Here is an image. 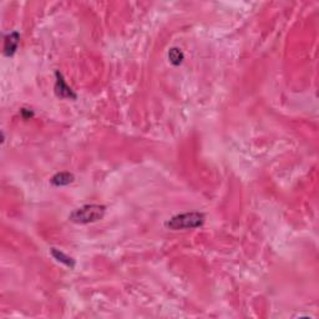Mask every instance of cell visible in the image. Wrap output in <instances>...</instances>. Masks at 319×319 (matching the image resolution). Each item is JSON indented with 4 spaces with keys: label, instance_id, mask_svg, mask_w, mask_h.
Listing matches in <instances>:
<instances>
[{
    "label": "cell",
    "instance_id": "cell-1",
    "mask_svg": "<svg viewBox=\"0 0 319 319\" xmlns=\"http://www.w3.org/2000/svg\"><path fill=\"white\" fill-rule=\"evenodd\" d=\"M105 206L102 205H85L75 209L70 215V221L79 225H86L101 220L105 215Z\"/></svg>",
    "mask_w": 319,
    "mask_h": 319
},
{
    "label": "cell",
    "instance_id": "cell-2",
    "mask_svg": "<svg viewBox=\"0 0 319 319\" xmlns=\"http://www.w3.org/2000/svg\"><path fill=\"white\" fill-rule=\"evenodd\" d=\"M205 215L200 212H187V213H181V215L174 216V217L166 222L170 229L179 231V229H191L197 228L200 226L204 225Z\"/></svg>",
    "mask_w": 319,
    "mask_h": 319
},
{
    "label": "cell",
    "instance_id": "cell-3",
    "mask_svg": "<svg viewBox=\"0 0 319 319\" xmlns=\"http://www.w3.org/2000/svg\"><path fill=\"white\" fill-rule=\"evenodd\" d=\"M55 92L59 97H63V99H76V95L74 94V91L65 83L63 75L59 71H56Z\"/></svg>",
    "mask_w": 319,
    "mask_h": 319
},
{
    "label": "cell",
    "instance_id": "cell-4",
    "mask_svg": "<svg viewBox=\"0 0 319 319\" xmlns=\"http://www.w3.org/2000/svg\"><path fill=\"white\" fill-rule=\"evenodd\" d=\"M19 40L20 35L17 31L5 36V39H4V54H5L6 56L14 55L18 49V45H19Z\"/></svg>",
    "mask_w": 319,
    "mask_h": 319
},
{
    "label": "cell",
    "instance_id": "cell-5",
    "mask_svg": "<svg viewBox=\"0 0 319 319\" xmlns=\"http://www.w3.org/2000/svg\"><path fill=\"white\" fill-rule=\"evenodd\" d=\"M74 181V176L69 172H60V174H56L55 176L51 179V183L56 187H63V186H68L71 182Z\"/></svg>",
    "mask_w": 319,
    "mask_h": 319
},
{
    "label": "cell",
    "instance_id": "cell-6",
    "mask_svg": "<svg viewBox=\"0 0 319 319\" xmlns=\"http://www.w3.org/2000/svg\"><path fill=\"white\" fill-rule=\"evenodd\" d=\"M51 254H52V257L56 259V261L60 262V263H63V264H65V266H68V267L72 268L75 266V262L71 257L66 256L65 253H63L61 251L56 250V248H51Z\"/></svg>",
    "mask_w": 319,
    "mask_h": 319
},
{
    "label": "cell",
    "instance_id": "cell-7",
    "mask_svg": "<svg viewBox=\"0 0 319 319\" xmlns=\"http://www.w3.org/2000/svg\"><path fill=\"white\" fill-rule=\"evenodd\" d=\"M183 59L184 55L183 52L181 51V49H179V47H171L170 51H168V60H170V63L172 65H180V64H182Z\"/></svg>",
    "mask_w": 319,
    "mask_h": 319
}]
</instances>
